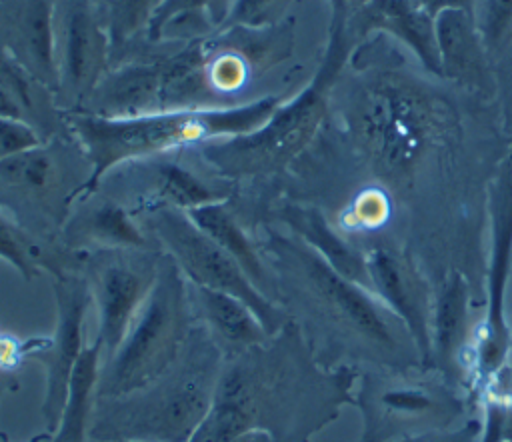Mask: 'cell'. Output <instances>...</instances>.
<instances>
[{
	"label": "cell",
	"instance_id": "cell-1",
	"mask_svg": "<svg viewBox=\"0 0 512 442\" xmlns=\"http://www.w3.org/2000/svg\"><path fill=\"white\" fill-rule=\"evenodd\" d=\"M364 78L348 108L352 150L370 176L384 188L394 214L430 204L440 244L448 242V214L464 218L462 126L458 110L428 80L388 66H356ZM424 208V206H422Z\"/></svg>",
	"mask_w": 512,
	"mask_h": 442
},
{
	"label": "cell",
	"instance_id": "cell-2",
	"mask_svg": "<svg viewBox=\"0 0 512 442\" xmlns=\"http://www.w3.org/2000/svg\"><path fill=\"white\" fill-rule=\"evenodd\" d=\"M358 374L320 364L288 320L266 342L224 362L212 408L188 442H232L250 430L272 442H310L354 404Z\"/></svg>",
	"mask_w": 512,
	"mask_h": 442
},
{
	"label": "cell",
	"instance_id": "cell-3",
	"mask_svg": "<svg viewBox=\"0 0 512 442\" xmlns=\"http://www.w3.org/2000/svg\"><path fill=\"white\" fill-rule=\"evenodd\" d=\"M272 262L276 300L328 368L424 366L404 322L368 288L338 274L296 234L274 230L258 248Z\"/></svg>",
	"mask_w": 512,
	"mask_h": 442
},
{
	"label": "cell",
	"instance_id": "cell-4",
	"mask_svg": "<svg viewBox=\"0 0 512 442\" xmlns=\"http://www.w3.org/2000/svg\"><path fill=\"white\" fill-rule=\"evenodd\" d=\"M224 354L196 320L172 366L140 390L96 398L90 442H188L208 416Z\"/></svg>",
	"mask_w": 512,
	"mask_h": 442
},
{
	"label": "cell",
	"instance_id": "cell-5",
	"mask_svg": "<svg viewBox=\"0 0 512 442\" xmlns=\"http://www.w3.org/2000/svg\"><path fill=\"white\" fill-rule=\"evenodd\" d=\"M280 104L278 96H262L240 106L178 108L130 118L64 112V126H68L92 166L82 196L96 192L100 182L120 164L254 132L266 124Z\"/></svg>",
	"mask_w": 512,
	"mask_h": 442
},
{
	"label": "cell",
	"instance_id": "cell-6",
	"mask_svg": "<svg viewBox=\"0 0 512 442\" xmlns=\"http://www.w3.org/2000/svg\"><path fill=\"white\" fill-rule=\"evenodd\" d=\"M356 46L346 22L330 18L326 50L310 84L282 102L258 130L196 146L202 162L228 182L284 174L318 134L330 94Z\"/></svg>",
	"mask_w": 512,
	"mask_h": 442
},
{
	"label": "cell",
	"instance_id": "cell-7",
	"mask_svg": "<svg viewBox=\"0 0 512 442\" xmlns=\"http://www.w3.org/2000/svg\"><path fill=\"white\" fill-rule=\"evenodd\" d=\"M488 254L482 318L474 324L466 362V392L474 406L512 392V326L506 312L512 274V144L486 186Z\"/></svg>",
	"mask_w": 512,
	"mask_h": 442
},
{
	"label": "cell",
	"instance_id": "cell-8",
	"mask_svg": "<svg viewBox=\"0 0 512 442\" xmlns=\"http://www.w3.org/2000/svg\"><path fill=\"white\" fill-rule=\"evenodd\" d=\"M194 324L190 282L162 252L146 302L116 352L102 362L96 398L124 396L156 380L178 358Z\"/></svg>",
	"mask_w": 512,
	"mask_h": 442
},
{
	"label": "cell",
	"instance_id": "cell-9",
	"mask_svg": "<svg viewBox=\"0 0 512 442\" xmlns=\"http://www.w3.org/2000/svg\"><path fill=\"white\" fill-rule=\"evenodd\" d=\"M354 406L362 414L360 442H394L408 436L446 430L468 408H476L466 390L430 366L360 370Z\"/></svg>",
	"mask_w": 512,
	"mask_h": 442
},
{
	"label": "cell",
	"instance_id": "cell-10",
	"mask_svg": "<svg viewBox=\"0 0 512 442\" xmlns=\"http://www.w3.org/2000/svg\"><path fill=\"white\" fill-rule=\"evenodd\" d=\"M204 46L194 42L168 58L132 62L108 72L78 112L130 118L162 110L208 108L210 82Z\"/></svg>",
	"mask_w": 512,
	"mask_h": 442
},
{
	"label": "cell",
	"instance_id": "cell-11",
	"mask_svg": "<svg viewBox=\"0 0 512 442\" xmlns=\"http://www.w3.org/2000/svg\"><path fill=\"white\" fill-rule=\"evenodd\" d=\"M138 220L156 246L178 264L190 284L212 288L242 300L252 308L270 336L290 320L288 312L264 296L238 262L200 230L184 210L158 208L138 216Z\"/></svg>",
	"mask_w": 512,
	"mask_h": 442
},
{
	"label": "cell",
	"instance_id": "cell-12",
	"mask_svg": "<svg viewBox=\"0 0 512 442\" xmlns=\"http://www.w3.org/2000/svg\"><path fill=\"white\" fill-rule=\"evenodd\" d=\"M160 248H102L80 252L78 272L84 276L98 314L96 342L106 362L126 338L146 302L160 262Z\"/></svg>",
	"mask_w": 512,
	"mask_h": 442
},
{
	"label": "cell",
	"instance_id": "cell-13",
	"mask_svg": "<svg viewBox=\"0 0 512 442\" xmlns=\"http://www.w3.org/2000/svg\"><path fill=\"white\" fill-rule=\"evenodd\" d=\"M110 40L90 0L56 2V102L78 112L108 74Z\"/></svg>",
	"mask_w": 512,
	"mask_h": 442
},
{
	"label": "cell",
	"instance_id": "cell-14",
	"mask_svg": "<svg viewBox=\"0 0 512 442\" xmlns=\"http://www.w3.org/2000/svg\"><path fill=\"white\" fill-rule=\"evenodd\" d=\"M56 328L52 336H40L38 344L28 352V360H38L46 368V390L42 400V416L48 432H54L68 394L72 370L84 350V322L92 306L90 288L78 270L54 276Z\"/></svg>",
	"mask_w": 512,
	"mask_h": 442
},
{
	"label": "cell",
	"instance_id": "cell-15",
	"mask_svg": "<svg viewBox=\"0 0 512 442\" xmlns=\"http://www.w3.org/2000/svg\"><path fill=\"white\" fill-rule=\"evenodd\" d=\"M64 148L42 142L0 160V190L26 206L38 218V232H62L74 202L84 192L82 180H72L64 164Z\"/></svg>",
	"mask_w": 512,
	"mask_h": 442
},
{
	"label": "cell",
	"instance_id": "cell-16",
	"mask_svg": "<svg viewBox=\"0 0 512 442\" xmlns=\"http://www.w3.org/2000/svg\"><path fill=\"white\" fill-rule=\"evenodd\" d=\"M370 290L408 328L422 356L430 364V322L434 284L410 252L394 244H374L364 250Z\"/></svg>",
	"mask_w": 512,
	"mask_h": 442
},
{
	"label": "cell",
	"instance_id": "cell-17",
	"mask_svg": "<svg viewBox=\"0 0 512 442\" xmlns=\"http://www.w3.org/2000/svg\"><path fill=\"white\" fill-rule=\"evenodd\" d=\"M126 164L136 170V176H126L118 170L114 176L122 178L126 190L110 198L126 206L136 218L158 208L188 212L192 208L228 202L232 198V182L212 184L164 156L132 160Z\"/></svg>",
	"mask_w": 512,
	"mask_h": 442
},
{
	"label": "cell",
	"instance_id": "cell-18",
	"mask_svg": "<svg viewBox=\"0 0 512 442\" xmlns=\"http://www.w3.org/2000/svg\"><path fill=\"white\" fill-rule=\"evenodd\" d=\"M472 300L474 286L458 268L444 272L434 282L428 366L442 372L462 390H466V362L474 330L468 318Z\"/></svg>",
	"mask_w": 512,
	"mask_h": 442
},
{
	"label": "cell",
	"instance_id": "cell-19",
	"mask_svg": "<svg viewBox=\"0 0 512 442\" xmlns=\"http://www.w3.org/2000/svg\"><path fill=\"white\" fill-rule=\"evenodd\" d=\"M56 2L0 0V46L54 96L58 88Z\"/></svg>",
	"mask_w": 512,
	"mask_h": 442
},
{
	"label": "cell",
	"instance_id": "cell-20",
	"mask_svg": "<svg viewBox=\"0 0 512 442\" xmlns=\"http://www.w3.org/2000/svg\"><path fill=\"white\" fill-rule=\"evenodd\" d=\"M440 78L482 98L498 94L496 68L486 52L472 10L446 8L434 18Z\"/></svg>",
	"mask_w": 512,
	"mask_h": 442
},
{
	"label": "cell",
	"instance_id": "cell-21",
	"mask_svg": "<svg viewBox=\"0 0 512 442\" xmlns=\"http://www.w3.org/2000/svg\"><path fill=\"white\" fill-rule=\"evenodd\" d=\"M60 240L76 254L102 248H158L126 206L96 192L74 202Z\"/></svg>",
	"mask_w": 512,
	"mask_h": 442
},
{
	"label": "cell",
	"instance_id": "cell-22",
	"mask_svg": "<svg viewBox=\"0 0 512 442\" xmlns=\"http://www.w3.org/2000/svg\"><path fill=\"white\" fill-rule=\"evenodd\" d=\"M356 44L370 34H384L406 46L422 68L440 78V60L434 32V18L412 0H370L346 24Z\"/></svg>",
	"mask_w": 512,
	"mask_h": 442
},
{
	"label": "cell",
	"instance_id": "cell-23",
	"mask_svg": "<svg viewBox=\"0 0 512 442\" xmlns=\"http://www.w3.org/2000/svg\"><path fill=\"white\" fill-rule=\"evenodd\" d=\"M190 294L196 320L208 330L226 360L270 338L264 324L242 300L196 284H190Z\"/></svg>",
	"mask_w": 512,
	"mask_h": 442
},
{
	"label": "cell",
	"instance_id": "cell-24",
	"mask_svg": "<svg viewBox=\"0 0 512 442\" xmlns=\"http://www.w3.org/2000/svg\"><path fill=\"white\" fill-rule=\"evenodd\" d=\"M278 218L292 230V234L316 250L338 274L370 290L366 254L348 238L338 234L318 206L288 202L278 210Z\"/></svg>",
	"mask_w": 512,
	"mask_h": 442
},
{
	"label": "cell",
	"instance_id": "cell-25",
	"mask_svg": "<svg viewBox=\"0 0 512 442\" xmlns=\"http://www.w3.org/2000/svg\"><path fill=\"white\" fill-rule=\"evenodd\" d=\"M194 224L204 230L226 254H230L250 282L270 300H276V284L270 268L262 260L260 250L252 244L234 212L228 208V202H216L200 208H192L186 212Z\"/></svg>",
	"mask_w": 512,
	"mask_h": 442
},
{
	"label": "cell",
	"instance_id": "cell-26",
	"mask_svg": "<svg viewBox=\"0 0 512 442\" xmlns=\"http://www.w3.org/2000/svg\"><path fill=\"white\" fill-rule=\"evenodd\" d=\"M100 368L102 346L100 342L94 340L90 346H84L72 370L60 422L52 432L50 442H90L88 430L96 402V384L100 378Z\"/></svg>",
	"mask_w": 512,
	"mask_h": 442
},
{
	"label": "cell",
	"instance_id": "cell-27",
	"mask_svg": "<svg viewBox=\"0 0 512 442\" xmlns=\"http://www.w3.org/2000/svg\"><path fill=\"white\" fill-rule=\"evenodd\" d=\"M66 254L76 252L68 248H48L36 234L0 206V260L14 266L24 280H32L40 270H48L54 276L76 270L78 262L68 260Z\"/></svg>",
	"mask_w": 512,
	"mask_h": 442
},
{
	"label": "cell",
	"instance_id": "cell-28",
	"mask_svg": "<svg viewBox=\"0 0 512 442\" xmlns=\"http://www.w3.org/2000/svg\"><path fill=\"white\" fill-rule=\"evenodd\" d=\"M164 0H104V14H100L108 40L110 54L118 56L126 44L148 30V24Z\"/></svg>",
	"mask_w": 512,
	"mask_h": 442
},
{
	"label": "cell",
	"instance_id": "cell-29",
	"mask_svg": "<svg viewBox=\"0 0 512 442\" xmlns=\"http://www.w3.org/2000/svg\"><path fill=\"white\" fill-rule=\"evenodd\" d=\"M474 18L492 64L512 48V0H474Z\"/></svg>",
	"mask_w": 512,
	"mask_h": 442
},
{
	"label": "cell",
	"instance_id": "cell-30",
	"mask_svg": "<svg viewBox=\"0 0 512 442\" xmlns=\"http://www.w3.org/2000/svg\"><path fill=\"white\" fill-rule=\"evenodd\" d=\"M288 0H234L230 14L222 26L224 28H264L270 26Z\"/></svg>",
	"mask_w": 512,
	"mask_h": 442
},
{
	"label": "cell",
	"instance_id": "cell-31",
	"mask_svg": "<svg viewBox=\"0 0 512 442\" xmlns=\"http://www.w3.org/2000/svg\"><path fill=\"white\" fill-rule=\"evenodd\" d=\"M46 142L28 122L0 116V160Z\"/></svg>",
	"mask_w": 512,
	"mask_h": 442
},
{
	"label": "cell",
	"instance_id": "cell-32",
	"mask_svg": "<svg viewBox=\"0 0 512 442\" xmlns=\"http://www.w3.org/2000/svg\"><path fill=\"white\" fill-rule=\"evenodd\" d=\"M480 420L470 418L466 420L462 426L458 428H446V430H434V432H424V434H416V436H408L402 440H394V442H476V438L480 436Z\"/></svg>",
	"mask_w": 512,
	"mask_h": 442
},
{
	"label": "cell",
	"instance_id": "cell-33",
	"mask_svg": "<svg viewBox=\"0 0 512 442\" xmlns=\"http://www.w3.org/2000/svg\"><path fill=\"white\" fill-rule=\"evenodd\" d=\"M412 2L420 6L424 12H428L432 18H436V14L446 8H466L474 12V0H412Z\"/></svg>",
	"mask_w": 512,
	"mask_h": 442
},
{
	"label": "cell",
	"instance_id": "cell-34",
	"mask_svg": "<svg viewBox=\"0 0 512 442\" xmlns=\"http://www.w3.org/2000/svg\"><path fill=\"white\" fill-rule=\"evenodd\" d=\"M330 2V18L336 20H344L348 24V20L362 8L366 6L370 0H328Z\"/></svg>",
	"mask_w": 512,
	"mask_h": 442
},
{
	"label": "cell",
	"instance_id": "cell-35",
	"mask_svg": "<svg viewBox=\"0 0 512 442\" xmlns=\"http://www.w3.org/2000/svg\"><path fill=\"white\" fill-rule=\"evenodd\" d=\"M0 116L2 118H12V120H22V122H28L26 120V114L20 106V102L0 84Z\"/></svg>",
	"mask_w": 512,
	"mask_h": 442
},
{
	"label": "cell",
	"instance_id": "cell-36",
	"mask_svg": "<svg viewBox=\"0 0 512 442\" xmlns=\"http://www.w3.org/2000/svg\"><path fill=\"white\" fill-rule=\"evenodd\" d=\"M504 92H498L504 96V130L512 136V64L508 66V76H500Z\"/></svg>",
	"mask_w": 512,
	"mask_h": 442
},
{
	"label": "cell",
	"instance_id": "cell-37",
	"mask_svg": "<svg viewBox=\"0 0 512 442\" xmlns=\"http://www.w3.org/2000/svg\"><path fill=\"white\" fill-rule=\"evenodd\" d=\"M20 388V378L18 374H12V372H6L4 368H0V400L4 394L8 392H14Z\"/></svg>",
	"mask_w": 512,
	"mask_h": 442
},
{
	"label": "cell",
	"instance_id": "cell-38",
	"mask_svg": "<svg viewBox=\"0 0 512 442\" xmlns=\"http://www.w3.org/2000/svg\"><path fill=\"white\" fill-rule=\"evenodd\" d=\"M232 442H272V438L266 432L250 430V432H244V434L236 436Z\"/></svg>",
	"mask_w": 512,
	"mask_h": 442
},
{
	"label": "cell",
	"instance_id": "cell-39",
	"mask_svg": "<svg viewBox=\"0 0 512 442\" xmlns=\"http://www.w3.org/2000/svg\"><path fill=\"white\" fill-rule=\"evenodd\" d=\"M52 440V432H48V430H44L42 434H38V436H34L30 442H50ZM0 442H8V436L4 434V432H0Z\"/></svg>",
	"mask_w": 512,
	"mask_h": 442
},
{
	"label": "cell",
	"instance_id": "cell-40",
	"mask_svg": "<svg viewBox=\"0 0 512 442\" xmlns=\"http://www.w3.org/2000/svg\"><path fill=\"white\" fill-rule=\"evenodd\" d=\"M508 442H512V440H508Z\"/></svg>",
	"mask_w": 512,
	"mask_h": 442
}]
</instances>
